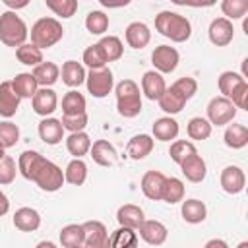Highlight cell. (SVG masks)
Wrapping results in <instances>:
<instances>
[{"mask_svg": "<svg viewBox=\"0 0 248 248\" xmlns=\"http://www.w3.org/2000/svg\"><path fill=\"white\" fill-rule=\"evenodd\" d=\"M31 74H33V78H35L39 87H52L60 78V68L54 62H48V60L45 62L43 60L39 66L33 68Z\"/></svg>", "mask_w": 248, "mask_h": 248, "instance_id": "cell-25", "label": "cell"}, {"mask_svg": "<svg viewBox=\"0 0 248 248\" xmlns=\"http://www.w3.org/2000/svg\"><path fill=\"white\" fill-rule=\"evenodd\" d=\"M78 248H85V246H78Z\"/></svg>", "mask_w": 248, "mask_h": 248, "instance_id": "cell-57", "label": "cell"}, {"mask_svg": "<svg viewBox=\"0 0 248 248\" xmlns=\"http://www.w3.org/2000/svg\"><path fill=\"white\" fill-rule=\"evenodd\" d=\"M17 172L43 192H58L64 186V170L35 149H27L17 157Z\"/></svg>", "mask_w": 248, "mask_h": 248, "instance_id": "cell-1", "label": "cell"}, {"mask_svg": "<svg viewBox=\"0 0 248 248\" xmlns=\"http://www.w3.org/2000/svg\"><path fill=\"white\" fill-rule=\"evenodd\" d=\"M126 43L132 48H145L151 41V29L143 21H132L124 31Z\"/></svg>", "mask_w": 248, "mask_h": 248, "instance_id": "cell-18", "label": "cell"}, {"mask_svg": "<svg viewBox=\"0 0 248 248\" xmlns=\"http://www.w3.org/2000/svg\"><path fill=\"white\" fill-rule=\"evenodd\" d=\"M167 89V83H165V78L155 72V70H149L143 74L141 78V93L149 99V101H159V97L165 93Z\"/></svg>", "mask_w": 248, "mask_h": 248, "instance_id": "cell-19", "label": "cell"}, {"mask_svg": "<svg viewBox=\"0 0 248 248\" xmlns=\"http://www.w3.org/2000/svg\"><path fill=\"white\" fill-rule=\"evenodd\" d=\"M85 180H87V165L83 163V159H72L66 165L64 182H68L72 186H81Z\"/></svg>", "mask_w": 248, "mask_h": 248, "instance_id": "cell-37", "label": "cell"}, {"mask_svg": "<svg viewBox=\"0 0 248 248\" xmlns=\"http://www.w3.org/2000/svg\"><path fill=\"white\" fill-rule=\"evenodd\" d=\"M229 101L236 107V110H238V108H244V110H246V107H248V81H244V83L231 95Z\"/></svg>", "mask_w": 248, "mask_h": 248, "instance_id": "cell-50", "label": "cell"}, {"mask_svg": "<svg viewBox=\"0 0 248 248\" xmlns=\"http://www.w3.org/2000/svg\"><path fill=\"white\" fill-rule=\"evenodd\" d=\"M194 153H198V149H196V145H194L192 141H188V140H174V141L170 143V147H169V155H170V159H172L176 165H180L186 157H190V155H194Z\"/></svg>", "mask_w": 248, "mask_h": 248, "instance_id": "cell-43", "label": "cell"}, {"mask_svg": "<svg viewBox=\"0 0 248 248\" xmlns=\"http://www.w3.org/2000/svg\"><path fill=\"white\" fill-rule=\"evenodd\" d=\"M91 143L93 141L85 132H74L66 138V149L70 155H74V159H81L83 155H87L91 149Z\"/></svg>", "mask_w": 248, "mask_h": 248, "instance_id": "cell-29", "label": "cell"}, {"mask_svg": "<svg viewBox=\"0 0 248 248\" xmlns=\"http://www.w3.org/2000/svg\"><path fill=\"white\" fill-rule=\"evenodd\" d=\"M60 74H62V81L68 87H79L81 83H85V76H87L83 64L78 60H66L62 64Z\"/></svg>", "mask_w": 248, "mask_h": 248, "instance_id": "cell-26", "label": "cell"}, {"mask_svg": "<svg viewBox=\"0 0 248 248\" xmlns=\"http://www.w3.org/2000/svg\"><path fill=\"white\" fill-rule=\"evenodd\" d=\"M223 140H225V145L231 147V149H242L246 147L248 143V128L244 124H229L225 128V134H223Z\"/></svg>", "mask_w": 248, "mask_h": 248, "instance_id": "cell-32", "label": "cell"}, {"mask_svg": "<svg viewBox=\"0 0 248 248\" xmlns=\"http://www.w3.org/2000/svg\"><path fill=\"white\" fill-rule=\"evenodd\" d=\"M219 182H221V188L223 192L231 194V196H236L244 190L246 186V174L240 167L236 165H229L221 170V176H219Z\"/></svg>", "mask_w": 248, "mask_h": 248, "instance_id": "cell-9", "label": "cell"}, {"mask_svg": "<svg viewBox=\"0 0 248 248\" xmlns=\"http://www.w3.org/2000/svg\"><path fill=\"white\" fill-rule=\"evenodd\" d=\"M221 12L225 16V19H229L231 23L234 19H242L248 14V2L246 0H223L221 2Z\"/></svg>", "mask_w": 248, "mask_h": 248, "instance_id": "cell-41", "label": "cell"}, {"mask_svg": "<svg viewBox=\"0 0 248 248\" xmlns=\"http://www.w3.org/2000/svg\"><path fill=\"white\" fill-rule=\"evenodd\" d=\"M236 248H248V242H246V240H242V242H240Z\"/></svg>", "mask_w": 248, "mask_h": 248, "instance_id": "cell-56", "label": "cell"}, {"mask_svg": "<svg viewBox=\"0 0 248 248\" xmlns=\"http://www.w3.org/2000/svg\"><path fill=\"white\" fill-rule=\"evenodd\" d=\"M184 192H186V186L180 178L176 176H167L165 180V188H163V196H161V202L165 203H180L184 200Z\"/></svg>", "mask_w": 248, "mask_h": 248, "instance_id": "cell-34", "label": "cell"}, {"mask_svg": "<svg viewBox=\"0 0 248 248\" xmlns=\"http://www.w3.org/2000/svg\"><path fill=\"white\" fill-rule=\"evenodd\" d=\"M157 103H159V108H161L163 112H167L169 116H172V114H178V112L184 108L186 99H184L182 95H178L172 87H167L165 93L159 97Z\"/></svg>", "mask_w": 248, "mask_h": 248, "instance_id": "cell-33", "label": "cell"}, {"mask_svg": "<svg viewBox=\"0 0 248 248\" xmlns=\"http://www.w3.org/2000/svg\"><path fill=\"white\" fill-rule=\"evenodd\" d=\"M27 37H29V29L25 21L17 16V12L6 10L0 16V43H4L6 46L17 48L25 45Z\"/></svg>", "mask_w": 248, "mask_h": 248, "instance_id": "cell-5", "label": "cell"}, {"mask_svg": "<svg viewBox=\"0 0 248 248\" xmlns=\"http://www.w3.org/2000/svg\"><path fill=\"white\" fill-rule=\"evenodd\" d=\"M16 174H17V165L16 161L6 155L2 161H0V184H12L16 180Z\"/></svg>", "mask_w": 248, "mask_h": 248, "instance_id": "cell-48", "label": "cell"}, {"mask_svg": "<svg viewBox=\"0 0 248 248\" xmlns=\"http://www.w3.org/2000/svg\"><path fill=\"white\" fill-rule=\"evenodd\" d=\"M116 93V108L124 118H134L141 112V93L134 79H122L114 87Z\"/></svg>", "mask_w": 248, "mask_h": 248, "instance_id": "cell-3", "label": "cell"}, {"mask_svg": "<svg viewBox=\"0 0 248 248\" xmlns=\"http://www.w3.org/2000/svg\"><path fill=\"white\" fill-rule=\"evenodd\" d=\"M180 215L186 223L190 225H198V223H203L205 217H207V207L202 200H196V198H190V200H182V205H180Z\"/></svg>", "mask_w": 248, "mask_h": 248, "instance_id": "cell-24", "label": "cell"}, {"mask_svg": "<svg viewBox=\"0 0 248 248\" xmlns=\"http://www.w3.org/2000/svg\"><path fill=\"white\" fill-rule=\"evenodd\" d=\"M116 221H118L120 227L138 231L140 225L145 221V215H143V209L140 205H136V203H124L116 211Z\"/></svg>", "mask_w": 248, "mask_h": 248, "instance_id": "cell-17", "label": "cell"}, {"mask_svg": "<svg viewBox=\"0 0 248 248\" xmlns=\"http://www.w3.org/2000/svg\"><path fill=\"white\" fill-rule=\"evenodd\" d=\"M45 4L54 16H58L62 19H70L78 12V2L76 0H45Z\"/></svg>", "mask_w": 248, "mask_h": 248, "instance_id": "cell-44", "label": "cell"}, {"mask_svg": "<svg viewBox=\"0 0 248 248\" xmlns=\"http://www.w3.org/2000/svg\"><path fill=\"white\" fill-rule=\"evenodd\" d=\"M14 227L21 232H33L41 227V215L33 207H19L14 213Z\"/></svg>", "mask_w": 248, "mask_h": 248, "instance_id": "cell-22", "label": "cell"}, {"mask_svg": "<svg viewBox=\"0 0 248 248\" xmlns=\"http://www.w3.org/2000/svg\"><path fill=\"white\" fill-rule=\"evenodd\" d=\"M8 8H10V12H16V10H19V8H27V0H19V2H16V0H2Z\"/></svg>", "mask_w": 248, "mask_h": 248, "instance_id": "cell-51", "label": "cell"}, {"mask_svg": "<svg viewBox=\"0 0 248 248\" xmlns=\"http://www.w3.org/2000/svg\"><path fill=\"white\" fill-rule=\"evenodd\" d=\"M8 211H10V200H8V196L0 190V217H4Z\"/></svg>", "mask_w": 248, "mask_h": 248, "instance_id": "cell-52", "label": "cell"}, {"mask_svg": "<svg viewBox=\"0 0 248 248\" xmlns=\"http://www.w3.org/2000/svg\"><path fill=\"white\" fill-rule=\"evenodd\" d=\"M138 232L134 229L118 227L108 234V248H138Z\"/></svg>", "mask_w": 248, "mask_h": 248, "instance_id": "cell-30", "label": "cell"}, {"mask_svg": "<svg viewBox=\"0 0 248 248\" xmlns=\"http://www.w3.org/2000/svg\"><path fill=\"white\" fill-rule=\"evenodd\" d=\"M21 99L12 89V81H0V116L12 118L19 108Z\"/></svg>", "mask_w": 248, "mask_h": 248, "instance_id": "cell-23", "label": "cell"}, {"mask_svg": "<svg viewBox=\"0 0 248 248\" xmlns=\"http://www.w3.org/2000/svg\"><path fill=\"white\" fill-rule=\"evenodd\" d=\"M155 29L172 43H186L192 35V23L186 16L170 10H163L155 16Z\"/></svg>", "mask_w": 248, "mask_h": 248, "instance_id": "cell-2", "label": "cell"}, {"mask_svg": "<svg viewBox=\"0 0 248 248\" xmlns=\"http://www.w3.org/2000/svg\"><path fill=\"white\" fill-rule=\"evenodd\" d=\"M207 122L211 126H227L236 116V107L225 97H213L207 103Z\"/></svg>", "mask_w": 248, "mask_h": 248, "instance_id": "cell-6", "label": "cell"}, {"mask_svg": "<svg viewBox=\"0 0 248 248\" xmlns=\"http://www.w3.org/2000/svg\"><path fill=\"white\" fill-rule=\"evenodd\" d=\"M91 159L99 165V167H112L118 161V153L114 149V145L108 140H95L91 143Z\"/></svg>", "mask_w": 248, "mask_h": 248, "instance_id": "cell-15", "label": "cell"}, {"mask_svg": "<svg viewBox=\"0 0 248 248\" xmlns=\"http://www.w3.org/2000/svg\"><path fill=\"white\" fill-rule=\"evenodd\" d=\"M4 157H6V149H4V147H2V145H0V161H2V159H4Z\"/></svg>", "mask_w": 248, "mask_h": 248, "instance_id": "cell-55", "label": "cell"}, {"mask_svg": "<svg viewBox=\"0 0 248 248\" xmlns=\"http://www.w3.org/2000/svg\"><path fill=\"white\" fill-rule=\"evenodd\" d=\"M178 95H182L186 101H190L196 93H198V81L190 76H184V78H178L172 85H170Z\"/></svg>", "mask_w": 248, "mask_h": 248, "instance_id": "cell-47", "label": "cell"}, {"mask_svg": "<svg viewBox=\"0 0 248 248\" xmlns=\"http://www.w3.org/2000/svg\"><path fill=\"white\" fill-rule=\"evenodd\" d=\"M203 248H229V244H227L223 238H211V240L205 242Z\"/></svg>", "mask_w": 248, "mask_h": 248, "instance_id": "cell-53", "label": "cell"}, {"mask_svg": "<svg viewBox=\"0 0 248 248\" xmlns=\"http://www.w3.org/2000/svg\"><path fill=\"white\" fill-rule=\"evenodd\" d=\"M39 138L46 143V145H56L64 140V128H62V122L58 118H43L39 122Z\"/></svg>", "mask_w": 248, "mask_h": 248, "instance_id": "cell-21", "label": "cell"}, {"mask_svg": "<svg viewBox=\"0 0 248 248\" xmlns=\"http://www.w3.org/2000/svg\"><path fill=\"white\" fill-rule=\"evenodd\" d=\"M31 45L45 50L54 46L64 37V27L56 17H39L31 25Z\"/></svg>", "mask_w": 248, "mask_h": 248, "instance_id": "cell-4", "label": "cell"}, {"mask_svg": "<svg viewBox=\"0 0 248 248\" xmlns=\"http://www.w3.org/2000/svg\"><path fill=\"white\" fill-rule=\"evenodd\" d=\"M35 248H58V246H56L52 240H41V242H39Z\"/></svg>", "mask_w": 248, "mask_h": 248, "instance_id": "cell-54", "label": "cell"}, {"mask_svg": "<svg viewBox=\"0 0 248 248\" xmlns=\"http://www.w3.org/2000/svg\"><path fill=\"white\" fill-rule=\"evenodd\" d=\"M81 62L89 68V70H101L107 66V60H105V54L101 50V46L95 43L91 46H87L83 50V56H81Z\"/></svg>", "mask_w": 248, "mask_h": 248, "instance_id": "cell-45", "label": "cell"}, {"mask_svg": "<svg viewBox=\"0 0 248 248\" xmlns=\"http://www.w3.org/2000/svg\"><path fill=\"white\" fill-rule=\"evenodd\" d=\"M211 130H213V126H211V124L207 122V118H203V116H194V118H190L188 126H186L188 138H190V140H198V141L207 140V138L211 136Z\"/></svg>", "mask_w": 248, "mask_h": 248, "instance_id": "cell-40", "label": "cell"}, {"mask_svg": "<svg viewBox=\"0 0 248 248\" xmlns=\"http://www.w3.org/2000/svg\"><path fill=\"white\" fill-rule=\"evenodd\" d=\"M153 145H155V140L149 134H136L134 138H130V141L126 145V153L130 159L141 161L153 151Z\"/></svg>", "mask_w": 248, "mask_h": 248, "instance_id": "cell-20", "label": "cell"}, {"mask_svg": "<svg viewBox=\"0 0 248 248\" xmlns=\"http://www.w3.org/2000/svg\"><path fill=\"white\" fill-rule=\"evenodd\" d=\"M136 232H140V238L149 246H161L169 236V229L157 219H145Z\"/></svg>", "mask_w": 248, "mask_h": 248, "instance_id": "cell-11", "label": "cell"}, {"mask_svg": "<svg viewBox=\"0 0 248 248\" xmlns=\"http://www.w3.org/2000/svg\"><path fill=\"white\" fill-rule=\"evenodd\" d=\"M180 170H182V174L186 176V180H190V182H203L205 180V174H207V165H205V161H203V157L202 155H198V153H194V155H190V157H186L180 165Z\"/></svg>", "mask_w": 248, "mask_h": 248, "instance_id": "cell-16", "label": "cell"}, {"mask_svg": "<svg viewBox=\"0 0 248 248\" xmlns=\"http://www.w3.org/2000/svg\"><path fill=\"white\" fill-rule=\"evenodd\" d=\"M87 108V101L85 97L76 91L70 89L64 97H62V116H76V114H83Z\"/></svg>", "mask_w": 248, "mask_h": 248, "instance_id": "cell-31", "label": "cell"}, {"mask_svg": "<svg viewBox=\"0 0 248 248\" xmlns=\"http://www.w3.org/2000/svg\"><path fill=\"white\" fill-rule=\"evenodd\" d=\"M85 29L91 35H103L108 29V16L101 10H91L85 17Z\"/></svg>", "mask_w": 248, "mask_h": 248, "instance_id": "cell-42", "label": "cell"}, {"mask_svg": "<svg viewBox=\"0 0 248 248\" xmlns=\"http://www.w3.org/2000/svg\"><path fill=\"white\" fill-rule=\"evenodd\" d=\"M165 180L167 176L159 170H147L143 176H141V182H140V188L143 192V196L147 200H153V202H159L161 196H163V188H165Z\"/></svg>", "mask_w": 248, "mask_h": 248, "instance_id": "cell-14", "label": "cell"}, {"mask_svg": "<svg viewBox=\"0 0 248 248\" xmlns=\"http://www.w3.org/2000/svg\"><path fill=\"white\" fill-rule=\"evenodd\" d=\"M178 62H180V54L170 45H159L151 52V64L155 66V72H159V74L174 72Z\"/></svg>", "mask_w": 248, "mask_h": 248, "instance_id": "cell-8", "label": "cell"}, {"mask_svg": "<svg viewBox=\"0 0 248 248\" xmlns=\"http://www.w3.org/2000/svg\"><path fill=\"white\" fill-rule=\"evenodd\" d=\"M58 238H60L62 248H78V246H83V238H85L83 225L72 223V225L62 227V231H60Z\"/></svg>", "mask_w": 248, "mask_h": 248, "instance_id": "cell-35", "label": "cell"}, {"mask_svg": "<svg viewBox=\"0 0 248 248\" xmlns=\"http://www.w3.org/2000/svg\"><path fill=\"white\" fill-rule=\"evenodd\" d=\"M83 225V246L85 248H108V231L101 221H85Z\"/></svg>", "mask_w": 248, "mask_h": 248, "instance_id": "cell-12", "label": "cell"}, {"mask_svg": "<svg viewBox=\"0 0 248 248\" xmlns=\"http://www.w3.org/2000/svg\"><path fill=\"white\" fill-rule=\"evenodd\" d=\"M207 35H209V41L215 45V46H227L232 39H234V27L229 19L225 17H215L211 23H209V29H207Z\"/></svg>", "mask_w": 248, "mask_h": 248, "instance_id": "cell-13", "label": "cell"}, {"mask_svg": "<svg viewBox=\"0 0 248 248\" xmlns=\"http://www.w3.org/2000/svg\"><path fill=\"white\" fill-rule=\"evenodd\" d=\"M62 128L64 132L68 130L70 134L74 132H85V126H87V112L83 114H76V116H62Z\"/></svg>", "mask_w": 248, "mask_h": 248, "instance_id": "cell-49", "label": "cell"}, {"mask_svg": "<svg viewBox=\"0 0 248 248\" xmlns=\"http://www.w3.org/2000/svg\"><path fill=\"white\" fill-rule=\"evenodd\" d=\"M17 141H19V128L10 120L0 122V145L4 149H10Z\"/></svg>", "mask_w": 248, "mask_h": 248, "instance_id": "cell-46", "label": "cell"}, {"mask_svg": "<svg viewBox=\"0 0 248 248\" xmlns=\"http://www.w3.org/2000/svg\"><path fill=\"white\" fill-rule=\"evenodd\" d=\"M12 89L19 99H33L39 85L31 72H21V74H16V78L12 79Z\"/></svg>", "mask_w": 248, "mask_h": 248, "instance_id": "cell-27", "label": "cell"}, {"mask_svg": "<svg viewBox=\"0 0 248 248\" xmlns=\"http://www.w3.org/2000/svg\"><path fill=\"white\" fill-rule=\"evenodd\" d=\"M16 58H17L23 66L35 68V66H39V64L43 62V50L37 48V46L31 45V43H25V45H21V46L16 48Z\"/></svg>", "mask_w": 248, "mask_h": 248, "instance_id": "cell-39", "label": "cell"}, {"mask_svg": "<svg viewBox=\"0 0 248 248\" xmlns=\"http://www.w3.org/2000/svg\"><path fill=\"white\" fill-rule=\"evenodd\" d=\"M180 128H178V122L172 118V116H161L153 122V138L159 140V141H170V140H176Z\"/></svg>", "mask_w": 248, "mask_h": 248, "instance_id": "cell-28", "label": "cell"}, {"mask_svg": "<svg viewBox=\"0 0 248 248\" xmlns=\"http://www.w3.org/2000/svg\"><path fill=\"white\" fill-rule=\"evenodd\" d=\"M97 45L101 46V50H103L107 62H116V60H120L122 54H124V45H122V41H120L118 37H114V35H105Z\"/></svg>", "mask_w": 248, "mask_h": 248, "instance_id": "cell-38", "label": "cell"}, {"mask_svg": "<svg viewBox=\"0 0 248 248\" xmlns=\"http://www.w3.org/2000/svg\"><path fill=\"white\" fill-rule=\"evenodd\" d=\"M246 81V78L242 76V74H236V72H232V70H229V72H223L221 76H219V79H217V85H219V91H221V97H225V99H231V95L242 85Z\"/></svg>", "mask_w": 248, "mask_h": 248, "instance_id": "cell-36", "label": "cell"}, {"mask_svg": "<svg viewBox=\"0 0 248 248\" xmlns=\"http://www.w3.org/2000/svg\"><path fill=\"white\" fill-rule=\"evenodd\" d=\"M85 85H87V91L95 99L107 97L114 87V78H112L110 68L105 66L101 70H89V74L85 76Z\"/></svg>", "mask_w": 248, "mask_h": 248, "instance_id": "cell-7", "label": "cell"}, {"mask_svg": "<svg viewBox=\"0 0 248 248\" xmlns=\"http://www.w3.org/2000/svg\"><path fill=\"white\" fill-rule=\"evenodd\" d=\"M31 107H33V110H35L39 116L48 118V116L56 110V107H58L56 91H54L52 87H39L37 93H35L33 99H31Z\"/></svg>", "mask_w": 248, "mask_h": 248, "instance_id": "cell-10", "label": "cell"}]
</instances>
